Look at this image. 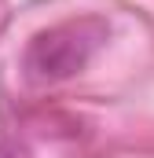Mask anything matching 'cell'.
Segmentation results:
<instances>
[{"mask_svg":"<svg viewBox=\"0 0 154 158\" xmlns=\"http://www.w3.org/2000/svg\"><path fill=\"white\" fill-rule=\"evenodd\" d=\"M107 40H110V22L103 15L63 19L30 37L22 52V70L33 85H63L84 74Z\"/></svg>","mask_w":154,"mask_h":158,"instance_id":"1","label":"cell"},{"mask_svg":"<svg viewBox=\"0 0 154 158\" xmlns=\"http://www.w3.org/2000/svg\"><path fill=\"white\" fill-rule=\"evenodd\" d=\"M0 158H33V151L18 140H0Z\"/></svg>","mask_w":154,"mask_h":158,"instance_id":"2","label":"cell"}]
</instances>
